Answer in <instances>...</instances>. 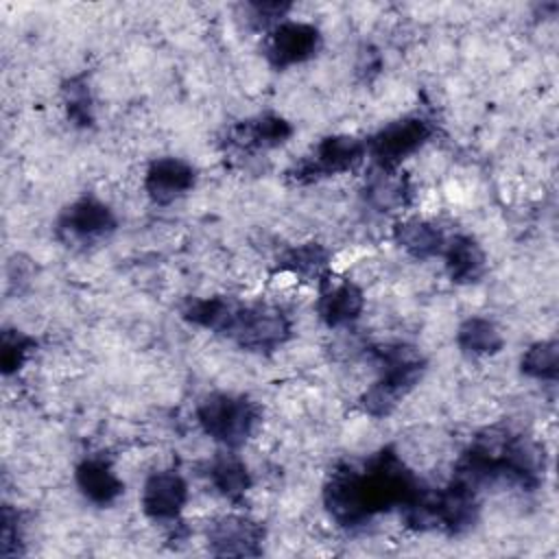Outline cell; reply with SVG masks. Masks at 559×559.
Here are the masks:
<instances>
[{
	"mask_svg": "<svg viewBox=\"0 0 559 559\" xmlns=\"http://www.w3.org/2000/svg\"><path fill=\"white\" fill-rule=\"evenodd\" d=\"M186 502L188 483L177 469L153 472L142 485V513L157 524H177Z\"/></svg>",
	"mask_w": 559,
	"mask_h": 559,
	"instance_id": "cell-11",
	"label": "cell"
},
{
	"mask_svg": "<svg viewBox=\"0 0 559 559\" xmlns=\"http://www.w3.org/2000/svg\"><path fill=\"white\" fill-rule=\"evenodd\" d=\"M426 491L415 472L386 445L371 454L362 467L336 465L323 485V504L338 526L360 528L391 509L404 513Z\"/></svg>",
	"mask_w": 559,
	"mask_h": 559,
	"instance_id": "cell-1",
	"label": "cell"
},
{
	"mask_svg": "<svg viewBox=\"0 0 559 559\" xmlns=\"http://www.w3.org/2000/svg\"><path fill=\"white\" fill-rule=\"evenodd\" d=\"M61 98H63L66 116L74 127L87 129L94 124V100H92V92L85 74L70 76L61 85Z\"/></svg>",
	"mask_w": 559,
	"mask_h": 559,
	"instance_id": "cell-23",
	"label": "cell"
},
{
	"mask_svg": "<svg viewBox=\"0 0 559 559\" xmlns=\"http://www.w3.org/2000/svg\"><path fill=\"white\" fill-rule=\"evenodd\" d=\"M264 526L240 513L221 515L207 526V548L216 557H260L264 546Z\"/></svg>",
	"mask_w": 559,
	"mask_h": 559,
	"instance_id": "cell-9",
	"label": "cell"
},
{
	"mask_svg": "<svg viewBox=\"0 0 559 559\" xmlns=\"http://www.w3.org/2000/svg\"><path fill=\"white\" fill-rule=\"evenodd\" d=\"M118 227L114 210L96 197H81L57 218V236L70 245H96Z\"/></svg>",
	"mask_w": 559,
	"mask_h": 559,
	"instance_id": "cell-8",
	"label": "cell"
},
{
	"mask_svg": "<svg viewBox=\"0 0 559 559\" xmlns=\"http://www.w3.org/2000/svg\"><path fill=\"white\" fill-rule=\"evenodd\" d=\"M238 301L225 295H214V297H192L183 304L181 317L203 330L223 334Z\"/></svg>",
	"mask_w": 559,
	"mask_h": 559,
	"instance_id": "cell-21",
	"label": "cell"
},
{
	"mask_svg": "<svg viewBox=\"0 0 559 559\" xmlns=\"http://www.w3.org/2000/svg\"><path fill=\"white\" fill-rule=\"evenodd\" d=\"M223 336L231 338L240 349L271 354L290 338V321L277 306L238 301Z\"/></svg>",
	"mask_w": 559,
	"mask_h": 559,
	"instance_id": "cell-5",
	"label": "cell"
},
{
	"mask_svg": "<svg viewBox=\"0 0 559 559\" xmlns=\"http://www.w3.org/2000/svg\"><path fill=\"white\" fill-rule=\"evenodd\" d=\"M293 135V124L277 114H260L240 120L227 131V144L240 151H264L284 144Z\"/></svg>",
	"mask_w": 559,
	"mask_h": 559,
	"instance_id": "cell-14",
	"label": "cell"
},
{
	"mask_svg": "<svg viewBox=\"0 0 559 559\" xmlns=\"http://www.w3.org/2000/svg\"><path fill=\"white\" fill-rule=\"evenodd\" d=\"M197 183V170L181 157H157L144 175V190L157 205H168L186 197Z\"/></svg>",
	"mask_w": 559,
	"mask_h": 559,
	"instance_id": "cell-12",
	"label": "cell"
},
{
	"mask_svg": "<svg viewBox=\"0 0 559 559\" xmlns=\"http://www.w3.org/2000/svg\"><path fill=\"white\" fill-rule=\"evenodd\" d=\"M197 421L225 450H238L258 424V406L245 395L210 393L197 404Z\"/></svg>",
	"mask_w": 559,
	"mask_h": 559,
	"instance_id": "cell-4",
	"label": "cell"
},
{
	"mask_svg": "<svg viewBox=\"0 0 559 559\" xmlns=\"http://www.w3.org/2000/svg\"><path fill=\"white\" fill-rule=\"evenodd\" d=\"M441 258L445 264V273L454 284H476L487 273L485 249L469 234H456L445 240Z\"/></svg>",
	"mask_w": 559,
	"mask_h": 559,
	"instance_id": "cell-15",
	"label": "cell"
},
{
	"mask_svg": "<svg viewBox=\"0 0 559 559\" xmlns=\"http://www.w3.org/2000/svg\"><path fill=\"white\" fill-rule=\"evenodd\" d=\"M207 478L214 489L231 502H240L251 489V474L236 450L218 452L207 465Z\"/></svg>",
	"mask_w": 559,
	"mask_h": 559,
	"instance_id": "cell-18",
	"label": "cell"
},
{
	"mask_svg": "<svg viewBox=\"0 0 559 559\" xmlns=\"http://www.w3.org/2000/svg\"><path fill=\"white\" fill-rule=\"evenodd\" d=\"M321 48V33L314 24L284 20L266 35L264 55L275 70H286L290 66L312 59Z\"/></svg>",
	"mask_w": 559,
	"mask_h": 559,
	"instance_id": "cell-10",
	"label": "cell"
},
{
	"mask_svg": "<svg viewBox=\"0 0 559 559\" xmlns=\"http://www.w3.org/2000/svg\"><path fill=\"white\" fill-rule=\"evenodd\" d=\"M367 157L365 140L356 135H328L323 138L310 155H306L299 164L288 170L290 179L297 183L319 181L323 177L343 175L356 170Z\"/></svg>",
	"mask_w": 559,
	"mask_h": 559,
	"instance_id": "cell-7",
	"label": "cell"
},
{
	"mask_svg": "<svg viewBox=\"0 0 559 559\" xmlns=\"http://www.w3.org/2000/svg\"><path fill=\"white\" fill-rule=\"evenodd\" d=\"M520 371L539 382H555L559 376V343L555 338L533 343L520 358Z\"/></svg>",
	"mask_w": 559,
	"mask_h": 559,
	"instance_id": "cell-22",
	"label": "cell"
},
{
	"mask_svg": "<svg viewBox=\"0 0 559 559\" xmlns=\"http://www.w3.org/2000/svg\"><path fill=\"white\" fill-rule=\"evenodd\" d=\"M456 345L472 358L493 356L504 347L500 328L487 317H467L456 330Z\"/></svg>",
	"mask_w": 559,
	"mask_h": 559,
	"instance_id": "cell-20",
	"label": "cell"
},
{
	"mask_svg": "<svg viewBox=\"0 0 559 559\" xmlns=\"http://www.w3.org/2000/svg\"><path fill=\"white\" fill-rule=\"evenodd\" d=\"M380 367V378L360 395V406L367 415L389 417L400 402L419 384L426 373V358L406 343H386L371 349Z\"/></svg>",
	"mask_w": 559,
	"mask_h": 559,
	"instance_id": "cell-3",
	"label": "cell"
},
{
	"mask_svg": "<svg viewBox=\"0 0 559 559\" xmlns=\"http://www.w3.org/2000/svg\"><path fill=\"white\" fill-rule=\"evenodd\" d=\"M452 478L476 491L496 485L533 491L544 478V450L531 437L487 430L461 454Z\"/></svg>",
	"mask_w": 559,
	"mask_h": 559,
	"instance_id": "cell-2",
	"label": "cell"
},
{
	"mask_svg": "<svg viewBox=\"0 0 559 559\" xmlns=\"http://www.w3.org/2000/svg\"><path fill=\"white\" fill-rule=\"evenodd\" d=\"M393 240L415 260H430L441 255L445 247L443 231L426 218H404L393 227Z\"/></svg>",
	"mask_w": 559,
	"mask_h": 559,
	"instance_id": "cell-17",
	"label": "cell"
},
{
	"mask_svg": "<svg viewBox=\"0 0 559 559\" xmlns=\"http://www.w3.org/2000/svg\"><path fill=\"white\" fill-rule=\"evenodd\" d=\"M293 9L290 2H277V0H264V2H249L247 4V22L255 31H273L277 24L286 20V13Z\"/></svg>",
	"mask_w": 559,
	"mask_h": 559,
	"instance_id": "cell-25",
	"label": "cell"
},
{
	"mask_svg": "<svg viewBox=\"0 0 559 559\" xmlns=\"http://www.w3.org/2000/svg\"><path fill=\"white\" fill-rule=\"evenodd\" d=\"M37 341L33 336H28L26 332L17 330V328H4L2 336H0V367L4 376L17 373L24 362L28 360V356L33 354Z\"/></svg>",
	"mask_w": 559,
	"mask_h": 559,
	"instance_id": "cell-24",
	"label": "cell"
},
{
	"mask_svg": "<svg viewBox=\"0 0 559 559\" xmlns=\"http://www.w3.org/2000/svg\"><path fill=\"white\" fill-rule=\"evenodd\" d=\"M20 511L11 504L2 507V544L0 552L2 557H15L22 555V524H20Z\"/></svg>",
	"mask_w": 559,
	"mask_h": 559,
	"instance_id": "cell-26",
	"label": "cell"
},
{
	"mask_svg": "<svg viewBox=\"0 0 559 559\" xmlns=\"http://www.w3.org/2000/svg\"><path fill=\"white\" fill-rule=\"evenodd\" d=\"M74 483L85 500L98 507H109L124 493V483L114 472L109 459L100 454H90L76 463Z\"/></svg>",
	"mask_w": 559,
	"mask_h": 559,
	"instance_id": "cell-13",
	"label": "cell"
},
{
	"mask_svg": "<svg viewBox=\"0 0 559 559\" xmlns=\"http://www.w3.org/2000/svg\"><path fill=\"white\" fill-rule=\"evenodd\" d=\"M365 308V293L358 284L343 280L323 284L317 299V314L328 328H345L354 323Z\"/></svg>",
	"mask_w": 559,
	"mask_h": 559,
	"instance_id": "cell-16",
	"label": "cell"
},
{
	"mask_svg": "<svg viewBox=\"0 0 559 559\" xmlns=\"http://www.w3.org/2000/svg\"><path fill=\"white\" fill-rule=\"evenodd\" d=\"M432 133L435 124L428 118L419 114L404 116L384 124L365 142L367 155L373 159L378 170L395 173L406 157H411L432 138Z\"/></svg>",
	"mask_w": 559,
	"mask_h": 559,
	"instance_id": "cell-6",
	"label": "cell"
},
{
	"mask_svg": "<svg viewBox=\"0 0 559 559\" xmlns=\"http://www.w3.org/2000/svg\"><path fill=\"white\" fill-rule=\"evenodd\" d=\"M280 269L310 282L317 280L323 286L330 282V251L319 242L290 247L280 255Z\"/></svg>",
	"mask_w": 559,
	"mask_h": 559,
	"instance_id": "cell-19",
	"label": "cell"
}]
</instances>
